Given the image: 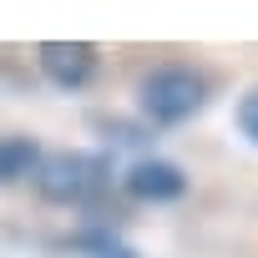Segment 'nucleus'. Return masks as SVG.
<instances>
[{"mask_svg":"<svg viewBox=\"0 0 258 258\" xmlns=\"http://www.w3.org/2000/svg\"><path fill=\"white\" fill-rule=\"evenodd\" d=\"M137 106L157 121V126H177L187 116H198L208 106V81L192 66H157L142 76L137 86Z\"/></svg>","mask_w":258,"mask_h":258,"instance_id":"nucleus-1","label":"nucleus"},{"mask_svg":"<svg viewBox=\"0 0 258 258\" xmlns=\"http://www.w3.org/2000/svg\"><path fill=\"white\" fill-rule=\"evenodd\" d=\"M106 172L111 167L96 152H51V157H41V167L31 177H36L41 198H51V203H91L106 187Z\"/></svg>","mask_w":258,"mask_h":258,"instance_id":"nucleus-2","label":"nucleus"},{"mask_svg":"<svg viewBox=\"0 0 258 258\" xmlns=\"http://www.w3.org/2000/svg\"><path fill=\"white\" fill-rule=\"evenodd\" d=\"M96 46L91 41H46V46H36V66H41V76L51 81V86H61V91H81L91 76H96Z\"/></svg>","mask_w":258,"mask_h":258,"instance_id":"nucleus-3","label":"nucleus"},{"mask_svg":"<svg viewBox=\"0 0 258 258\" xmlns=\"http://www.w3.org/2000/svg\"><path fill=\"white\" fill-rule=\"evenodd\" d=\"M121 187H126V198H137V203H177L187 192V172L177 162L147 157V162H137L132 172L121 177Z\"/></svg>","mask_w":258,"mask_h":258,"instance_id":"nucleus-4","label":"nucleus"},{"mask_svg":"<svg viewBox=\"0 0 258 258\" xmlns=\"http://www.w3.org/2000/svg\"><path fill=\"white\" fill-rule=\"evenodd\" d=\"M41 167L36 137H0V182H21Z\"/></svg>","mask_w":258,"mask_h":258,"instance_id":"nucleus-5","label":"nucleus"},{"mask_svg":"<svg viewBox=\"0 0 258 258\" xmlns=\"http://www.w3.org/2000/svg\"><path fill=\"white\" fill-rule=\"evenodd\" d=\"M238 132H243L248 142H258V86H248V91L238 96Z\"/></svg>","mask_w":258,"mask_h":258,"instance_id":"nucleus-6","label":"nucleus"}]
</instances>
